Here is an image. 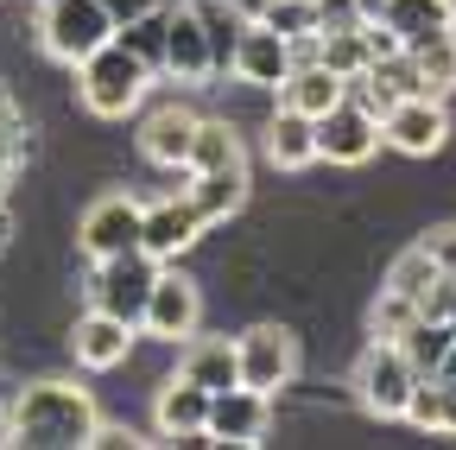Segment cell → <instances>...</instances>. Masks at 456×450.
I'll return each instance as SVG.
<instances>
[{
    "label": "cell",
    "instance_id": "obj_12",
    "mask_svg": "<svg viewBox=\"0 0 456 450\" xmlns=\"http://www.w3.org/2000/svg\"><path fill=\"white\" fill-rule=\"evenodd\" d=\"M273 425V393L260 387H222L209 393V444H260Z\"/></svg>",
    "mask_w": 456,
    "mask_h": 450
},
{
    "label": "cell",
    "instance_id": "obj_8",
    "mask_svg": "<svg viewBox=\"0 0 456 450\" xmlns=\"http://www.w3.org/2000/svg\"><path fill=\"white\" fill-rule=\"evenodd\" d=\"M235 356H241V387L279 393L298 374V336L279 330V323H254L248 336H235Z\"/></svg>",
    "mask_w": 456,
    "mask_h": 450
},
{
    "label": "cell",
    "instance_id": "obj_42",
    "mask_svg": "<svg viewBox=\"0 0 456 450\" xmlns=\"http://www.w3.org/2000/svg\"><path fill=\"white\" fill-rule=\"evenodd\" d=\"M7 108H13V95H7V83H0V115H7Z\"/></svg>",
    "mask_w": 456,
    "mask_h": 450
},
{
    "label": "cell",
    "instance_id": "obj_33",
    "mask_svg": "<svg viewBox=\"0 0 456 450\" xmlns=\"http://www.w3.org/2000/svg\"><path fill=\"white\" fill-rule=\"evenodd\" d=\"M419 317H437V323H456V273H437L431 292L419 299Z\"/></svg>",
    "mask_w": 456,
    "mask_h": 450
},
{
    "label": "cell",
    "instance_id": "obj_41",
    "mask_svg": "<svg viewBox=\"0 0 456 450\" xmlns=\"http://www.w3.org/2000/svg\"><path fill=\"white\" fill-rule=\"evenodd\" d=\"M7 235H13V216H7V203H0V248H7Z\"/></svg>",
    "mask_w": 456,
    "mask_h": 450
},
{
    "label": "cell",
    "instance_id": "obj_9",
    "mask_svg": "<svg viewBox=\"0 0 456 450\" xmlns=\"http://www.w3.org/2000/svg\"><path fill=\"white\" fill-rule=\"evenodd\" d=\"M380 134L393 152L406 159H431L444 140H450V115H444V95H399L387 115H380Z\"/></svg>",
    "mask_w": 456,
    "mask_h": 450
},
{
    "label": "cell",
    "instance_id": "obj_30",
    "mask_svg": "<svg viewBox=\"0 0 456 450\" xmlns=\"http://www.w3.org/2000/svg\"><path fill=\"white\" fill-rule=\"evenodd\" d=\"M437 273H444V266H437V260L425 254V241H419V248H406V254L387 266V286H393V292H406V299H425Z\"/></svg>",
    "mask_w": 456,
    "mask_h": 450
},
{
    "label": "cell",
    "instance_id": "obj_14",
    "mask_svg": "<svg viewBox=\"0 0 456 450\" xmlns=\"http://www.w3.org/2000/svg\"><path fill=\"white\" fill-rule=\"evenodd\" d=\"M235 70L241 83H254V89H279L285 77H292V38L285 32H273L266 20H248V32H241V45H235Z\"/></svg>",
    "mask_w": 456,
    "mask_h": 450
},
{
    "label": "cell",
    "instance_id": "obj_37",
    "mask_svg": "<svg viewBox=\"0 0 456 450\" xmlns=\"http://www.w3.org/2000/svg\"><path fill=\"white\" fill-rule=\"evenodd\" d=\"M102 7H108V20H114V32H121V26H134V20H146V13H159V7H165V0H102Z\"/></svg>",
    "mask_w": 456,
    "mask_h": 450
},
{
    "label": "cell",
    "instance_id": "obj_20",
    "mask_svg": "<svg viewBox=\"0 0 456 450\" xmlns=\"http://www.w3.org/2000/svg\"><path fill=\"white\" fill-rule=\"evenodd\" d=\"M342 95H349V83H342L330 64H317V58H311V64H292V77L279 83V102H285V108H298V115H311V121L330 115Z\"/></svg>",
    "mask_w": 456,
    "mask_h": 450
},
{
    "label": "cell",
    "instance_id": "obj_25",
    "mask_svg": "<svg viewBox=\"0 0 456 450\" xmlns=\"http://www.w3.org/2000/svg\"><path fill=\"white\" fill-rule=\"evenodd\" d=\"M317 64H330L342 83H355L368 64H374V51L362 38V26H342V32H317Z\"/></svg>",
    "mask_w": 456,
    "mask_h": 450
},
{
    "label": "cell",
    "instance_id": "obj_13",
    "mask_svg": "<svg viewBox=\"0 0 456 450\" xmlns=\"http://www.w3.org/2000/svg\"><path fill=\"white\" fill-rule=\"evenodd\" d=\"M152 425L165 438H178V444H209V387L171 374L159 387V400H152Z\"/></svg>",
    "mask_w": 456,
    "mask_h": 450
},
{
    "label": "cell",
    "instance_id": "obj_15",
    "mask_svg": "<svg viewBox=\"0 0 456 450\" xmlns=\"http://www.w3.org/2000/svg\"><path fill=\"white\" fill-rule=\"evenodd\" d=\"M165 77L171 83H209L216 77V58H209V32L197 20V7H171V26H165Z\"/></svg>",
    "mask_w": 456,
    "mask_h": 450
},
{
    "label": "cell",
    "instance_id": "obj_4",
    "mask_svg": "<svg viewBox=\"0 0 456 450\" xmlns=\"http://www.w3.org/2000/svg\"><path fill=\"white\" fill-rule=\"evenodd\" d=\"M159 266H165V260H152L146 248H127V254H108V260H95V273H89V305L140 330Z\"/></svg>",
    "mask_w": 456,
    "mask_h": 450
},
{
    "label": "cell",
    "instance_id": "obj_34",
    "mask_svg": "<svg viewBox=\"0 0 456 450\" xmlns=\"http://www.w3.org/2000/svg\"><path fill=\"white\" fill-rule=\"evenodd\" d=\"M317 20H323V32H342V26H362L368 7L362 0H317Z\"/></svg>",
    "mask_w": 456,
    "mask_h": 450
},
{
    "label": "cell",
    "instance_id": "obj_5",
    "mask_svg": "<svg viewBox=\"0 0 456 450\" xmlns=\"http://www.w3.org/2000/svg\"><path fill=\"white\" fill-rule=\"evenodd\" d=\"M419 380L425 374L406 362L399 343H387V336H374V343L362 349V362H355V393H362V406L374 419H406V400H412Z\"/></svg>",
    "mask_w": 456,
    "mask_h": 450
},
{
    "label": "cell",
    "instance_id": "obj_23",
    "mask_svg": "<svg viewBox=\"0 0 456 450\" xmlns=\"http://www.w3.org/2000/svg\"><path fill=\"white\" fill-rule=\"evenodd\" d=\"M197 7V20H203V32H209V58H216V77L235 64V45H241V32H248V7L241 0H191Z\"/></svg>",
    "mask_w": 456,
    "mask_h": 450
},
{
    "label": "cell",
    "instance_id": "obj_27",
    "mask_svg": "<svg viewBox=\"0 0 456 450\" xmlns=\"http://www.w3.org/2000/svg\"><path fill=\"white\" fill-rule=\"evenodd\" d=\"M412 64L425 77V95H450L456 89V32H437V38L412 45Z\"/></svg>",
    "mask_w": 456,
    "mask_h": 450
},
{
    "label": "cell",
    "instance_id": "obj_39",
    "mask_svg": "<svg viewBox=\"0 0 456 450\" xmlns=\"http://www.w3.org/2000/svg\"><path fill=\"white\" fill-rule=\"evenodd\" d=\"M431 380H444V387H450V393H456V349H450V356H444V362H437V374H431Z\"/></svg>",
    "mask_w": 456,
    "mask_h": 450
},
{
    "label": "cell",
    "instance_id": "obj_24",
    "mask_svg": "<svg viewBox=\"0 0 456 450\" xmlns=\"http://www.w3.org/2000/svg\"><path fill=\"white\" fill-rule=\"evenodd\" d=\"M222 165H248V152H241V134L228 127V121H197L184 172H222Z\"/></svg>",
    "mask_w": 456,
    "mask_h": 450
},
{
    "label": "cell",
    "instance_id": "obj_6",
    "mask_svg": "<svg viewBox=\"0 0 456 450\" xmlns=\"http://www.w3.org/2000/svg\"><path fill=\"white\" fill-rule=\"evenodd\" d=\"M380 146H387L380 115L362 108L355 95H342L330 115H317V159H330V165H368Z\"/></svg>",
    "mask_w": 456,
    "mask_h": 450
},
{
    "label": "cell",
    "instance_id": "obj_29",
    "mask_svg": "<svg viewBox=\"0 0 456 450\" xmlns=\"http://www.w3.org/2000/svg\"><path fill=\"white\" fill-rule=\"evenodd\" d=\"M254 20H266V26L285 32V38H317V32H323L317 0H260V13H254Z\"/></svg>",
    "mask_w": 456,
    "mask_h": 450
},
{
    "label": "cell",
    "instance_id": "obj_11",
    "mask_svg": "<svg viewBox=\"0 0 456 450\" xmlns=\"http://www.w3.org/2000/svg\"><path fill=\"white\" fill-rule=\"evenodd\" d=\"M203 229L209 222L197 216V203L178 191V197H159V203H146V222H140V248L152 254V260H178V254H191L197 241H203Z\"/></svg>",
    "mask_w": 456,
    "mask_h": 450
},
{
    "label": "cell",
    "instance_id": "obj_36",
    "mask_svg": "<svg viewBox=\"0 0 456 450\" xmlns=\"http://www.w3.org/2000/svg\"><path fill=\"white\" fill-rule=\"evenodd\" d=\"M425 254H431L444 273H456V222H437V229L425 235Z\"/></svg>",
    "mask_w": 456,
    "mask_h": 450
},
{
    "label": "cell",
    "instance_id": "obj_31",
    "mask_svg": "<svg viewBox=\"0 0 456 450\" xmlns=\"http://www.w3.org/2000/svg\"><path fill=\"white\" fill-rule=\"evenodd\" d=\"M368 323H374V336H387V343H399V336H406V330L419 323V299H406V292L380 286V299H374Z\"/></svg>",
    "mask_w": 456,
    "mask_h": 450
},
{
    "label": "cell",
    "instance_id": "obj_2",
    "mask_svg": "<svg viewBox=\"0 0 456 450\" xmlns=\"http://www.w3.org/2000/svg\"><path fill=\"white\" fill-rule=\"evenodd\" d=\"M146 89H152V70L134 58L121 38H108L102 51H89V58L77 64V95H83V108L95 121H127L134 108L146 102Z\"/></svg>",
    "mask_w": 456,
    "mask_h": 450
},
{
    "label": "cell",
    "instance_id": "obj_7",
    "mask_svg": "<svg viewBox=\"0 0 456 450\" xmlns=\"http://www.w3.org/2000/svg\"><path fill=\"white\" fill-rule=\"evenodd\" d=\"M197 323H203V292H197V279L159 266L152 299H146V317H140V336H159V343H191Z\"/></svg>",
    "mask_w": 456,
    "mask_h": 450
},
{
    "label": "cell",
    "instance_id": "obj_26",
    "mask_svg": "<svg viewBox=\"0 0 456 450\" xmlns=\"http://www.w3.org/2000/svg\"><path fill=\"white\" fill-rule=\"evenodd\" d=\"M399 349H406V362L419 374H437V362L456 349V323H437V317H419L406 336H399Z\"/></svg>",
    "mask_w": 456,
    "mask_h": 450
},
{
    "label": "cell",
    "instance_id": "obj_1",
    "mask_svg": "<svg viewBox=\"0 0 456 450\" xmlns=\"http://www.w3.org/2000/svg\"><path fill=\"white\" fill-rule=\"evenodd\" d=\"M7 419H13V444H32V450H77L102 425L89 387H77V380H32V387H20Z\"/></svg>",
    "mask_w": 456,
    "mask_h": 450
},
{
    "label": "cell",
    "instance_id": "obj_32",
    "mask_svg": "<svg viewBox=\"0 0 456 450\" xmlns=\"http://www.w3.org/2000/svg\"><path fill=\"white\" fill-rule=\"evenodd\" d=\"M444 406H450V387L425 374V380L412 387V400H406V419H412L419 431H444Z\"/></svg>",
    "mask_w": 456,
    "mask_h": 450
},
{
    "label": "cell",
    "instance_id": "obj_21",
    "mask_svg": "<svg viewBox=\"0 0 456 450\" xmlns=\"http://www.w3.org/2000/svg\"><path fill=\"white\" fill-rule=\"evenodd\" d=\"M266 159L279 165V172H305V165L317 159V121L279 102V115L266 121Z\"/></svg>",
    "mask_w": 456,
    "mask_h": 450
},
{
    "label": "cell",
    "instance_id": "obj_19",
    "mask_svg": "<svg viewBox=\"0 0 456 450\" xmlns=\"http://www.w3.org/2000/svg\"><path fill=\"white\" fill-rule=\"evenodd\" d=\"M178 374L197 380V387H209V393H222V387L241 380V356H235L228 336H191L184 356H178Z\"/></svg>",
    "mask_w": 456,
    "mask_h": 450
},
{
    "label": "cell",
    "instance_id": "obj_3",
    "mask_svg": "<svg viewBox=\"0 0 456 450\" xmlns=\"http://www.w3.org/2000/svg\"><path fill=\"white\" fill-rule=\"evenodd\" d=\"M114 38V20L102 0H38V45L57 64H83L89 51H102Z\"/></svg>",
    "mask_w": 456,
    "mask_h": 450
},
{
    "label": "cell",
    "instance_id": "obj_38",
    "mask_svg": "<svg viewBox=\"0 0 456 450\" xmlns=\"http://www.w3.org/2000/svg\"><path fill=\"white\" fill-rule=\"evenodd\" d=\"M127 444H140L127 425H95V431H89V450H127Z\"/></svg>",
    "mask_w": 456,
    "mask_h": 450
},
{
    "label": "cell",
    "instance_id": "obj_40",
    "mask_svg": "<svg viewBox=\"0 0 456 450\" xmlns=\"http://www.w3.org/2000/svg\"><path fill=\"white\" fill-rule=\"evenodd\" d=\"M444 438H456V393H450V406H444Z\"/></svg>",
    "mask_w": 456,
    "mask_h": 450
},
{
    "label": "cell",
    "instance_id": "obj_10",
    "mask_svg": "<svg viewBox=\"0 0 456 450\" xmlns=\"http://www.w3.org/2000/svg\"><path fill=\"white\" fill-rule=\"evenodd\" d=\"M140 222H146V203H134L127 191H108L83 209V254L89 260H108V254H127L140 248Z\"/></svg>",
    "mask_w": 456,
    "mask_h": 450
},
{
    "label": "cell",
    "instance_id": "obj_22",
    "mask_svg": "<svg viewBox=\"0 0 456 450\" xmlns=\"http://www.w3.org/2000/svg\"><path fill=\"white\" fill-rule=\"evenodd\" d=\"M184 197L197 203L203 222H228L241 203H248V165H222V172H191Z\"/></svg>",
    "mask_w": 456,
    "mask_h": 450
},
{
    "label": "cell",
    "instance_id": "obj_28",
    "mask_svg": "<svg viewBox=\"0 0 456 450\" xmlns=\"http://www.w3.org/2000/svg\"><path fill=\"white\" fill-rule=\"evenodd\" d=\"M165 26H171V7H159V13H146V20H134V26H121L114 38H121L134 58L152 70V77H165Z\"/></svg>",
    "mask_w": 456,
    "mask_h": 450
},
{
    "label": "cell",
    "instance_id": "obj_35",
    "mask_svg": "<svg viewBox=\"0 0 456 450\" xmlns=\"http://www.w3.org/2000/svg\"><path fill=\"white\" fill-rule=\"evenodd\" d=\"M20 152H26V134L13 121V108H7V115H0V184H7V172L20 165Z\"/></svg>",
    "mask_w": 456,
    "mask_h": 450
},
{
    "label": "cell",
    "instance_id": "obj_18",
    "mask_svg": "<svg viewBox=\"0 0 456 450\" xmlns=\"http://www.w3.org/2000/svg\"><path fill=\"white\" fill-rule=\"evenodd\" d=\"M134 336H140L134 323H121V317H108V311H95V305H89V311L77 317V330H70V349H77V362H83V368H95V374H102V368H121V362H127Z\"/></svg>",
    "mask_w": 456,
    "mask_h": 450
},
{
    "label": "cell",
    "instance_id": "obj_17",
    "mask_svg": "<svg viewBox=\"0 0 456 450\" xmlns=\"http://www.w3.org/2000/svg\"><path fill=\"white\" fill-rule=\"evenodd\" d=\"M203 115H191L184 102H159L152 115L140 121V152L152 165H171V172H184V159H191V134H197Z\"/></svg>",
    "mask_w": 456,
    "mask_h": 450
},
{
    "label": "cell",
    "instance_id": "obj_16",
    "mask_svg": "<svg viewBox=\"0 0 456 450\" xmlns=\"http://www.w3.org/2000/svg\"><path fill=\"white\" fill-rule=\"evenodd\" d=\"M362 7H368V20L393 26L406 51L437 32H456V0H362Z\"/></svg>",
    "mask_w": 456,
    "mask_h": 450
}]
</instances>
